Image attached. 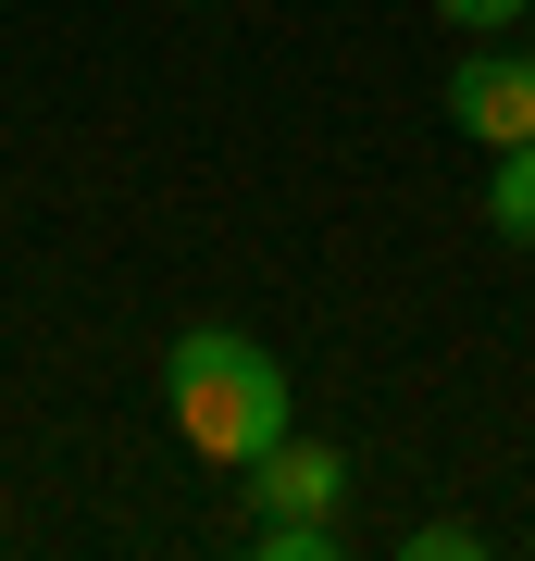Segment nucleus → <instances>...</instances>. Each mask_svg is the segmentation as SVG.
Listing matches in <instances>:
<instances>
[{"label": "nucleus", "instance_id": "8", "mask_svg": "<svg viewBox=\"0 0 535 561\" xmlns=\"http://www.w3.org/2000/svg\"><path fill=\"white\" fill-rule=\"evenodd\" d=\"M523 50H535V0H523Z\"/></svg>", "mask_w": 535, "mask_h": 561}, {"label": "nucleus", "instance_id": "7", "mask_svg": "<svg viewBox=\"0 0 535 561\" xmlns=\"http://www.w3.org/2000/svg\"><path fill=\"white\" fill-rule=\"evenodd\" d=\"M486 537H474V524H411V561H474Z\"/></svg>", "mask_w": 535, "mask_h": 561}, {"label": "nucleus", "instance_id": "2", "mask_svg": "<svg viewBox=\"0 0 535 561\" xmlns=\"http://www.w3.org/2000/svg\"><path fill=\"white\" fill-rule=\"evenodd\" d=\"M449 125L474 150H523L535 138V50H474L449 76Z\"/></svg>", "mask_w": 535, "mask_h": 561}, {"label": "nucleus", "instance_id": "4", "mask_svg": "<svg viewBox=\"0 0 535 561\" xmlns=\"http://www.w3.org/2000/svg\"><path fill=\"white\" fill-rule=\"evenodd\" d=\"M486 162H498V175H486V225L511 250H535V138L523 150H486Z\"/></svg>", "mask_w": 535, "mask_h": 561}, {"label": "nucleus", "instance_id": "5", "mask_svg": "<svg viewBox=\"0 0 535 561\" xmlns=\"http://www.w3.org/2000/svg\"><path fill=\"white\" fill-rule=\"evenodd\" d=\"M261 561H337V512H261Z\"/></svg>", "mask_w": 535, "mask_h": 561}, {"label": "nucleus", "instance_id": "3", "mask_svg": "<svg viewBox=\"0 0 535 561\" xmlns=\"http://www.w3.org/2000/svg\"><path fill=\"white\" fill-rule=\"evenodd\" d=\"M249 500L261 512H337L349 500V461L324 449V437H275V449L249 461Z\"/></svg>", "mask_w": 535, "mask_h": 561}, {"label": "nucleus", "instance_id": "6", "mask_svg": "<svg viewBox=\"0 0 535 561\" xmlns=\"http://www.w3.org/2000/svg\"><path fill=\"white\" fill-rule=\"evenodd\" d=\"M437 13L461 25V38H511V25H523V0H437Z\"/></svg>", "mask_w": 535, "mask_h": 561}, {"label": "nucleus", "instance_id": "1", "mask_svg": "<svg viewBox=\"0 0 535 561\" xmlns=\"http://www.w3.org/2000/svg\"><path fill=\"white\" fill-rule=\"evenodd\" d=\"M162 400H175V437L199 461H224V474H249V461L287 437V412H299L287 362L261 337H237V324H187V337L162 350Z\"/></svg>", "mask_w": 535, "mask_h": 561}]
</instances>
